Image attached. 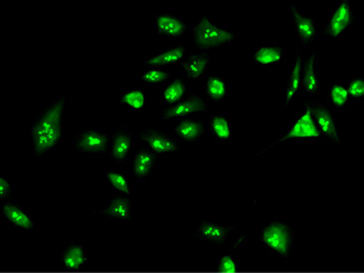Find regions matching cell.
<instances>
[{
    "instance_id": "1",
    "label": "cell",
    "mask_w": 364,
    "mask_h": 273,
    "mask_svg": "<svg viewBox=\"0 0 364 273\" xmlns=\"http://www.w3.org/2000/svg\"><path fill=\"white\" fill-rule=\"evenodd\" d=\"M67 99L58 96L46 106L35 118L30 136L33 144L34 157L39 159L48 155L58 147L64 138L62 126Z\"/></svg>"
},
{
    "instance_id": "2",
    "label": "cell",
    "mask_w": 364,
    "mask_h": 273,
    "mask_svg": "<svg viewBox=\"0 0 364 273\" xmlns=\"http://www.w3.org/2000/svg\"><path fill=\"white\" fill-rule=\"evenodd\" d=\"M236 32L226 24L219 23L209 16H202L193 29V42L198 48L227 47L235 41Z\"/></svg>"
},
{
    "instance_id": "3",
    "label": "cell",
    "mask_w": 364,
    "mask_h": 273,
    "mask_svg": "<svg viewBox=\"0 0 364 273\" xmlns=\"http://www.w3.org/2000/svg\"><path fill=\"white\" fill-rule=\"evenodd\" d=\"M287 140H323V135L316 128L315 119L311 114V103L304 104L303 109L296 113V118L289 124L288 130L284 135L269 144L268 147L259 154L265 153L269 148Z\"/></svg>"
},
{
    "instance_id": "4",
    "label": "cell",
    "mask_w": 364,
    "mask_h": 273,
    "mask_svg": "<svg viewBox=\"0 0 364 273\" xmlns=\"http://www.w3.org/2000/svg\"><path fill=\"white\" fill-rule=\"evenodd\" d=\"M294 235L295 233L287 223L275 221L262 230L260 242L272 252L287 257L293 248Z\"/></svg>"
},
{
    "instance_id": "5",
    "label": "cell",
    "mask_w": 364,
    "mask_h": 273,
    "mask_svg": "<svg viewBox=\"0 0 364 273\" xmlns=\"http://www.w3.org/2000/svg\"><path fill=\"white\" fill-rule=\"evenodd\" d=\"M72 144L81 155L103 156L109 148V134L103 128L86 129L75 134Z\"/></svg>"
},
{
    "instance_id": "6",
    "label": "cell",
    "mask_w": 364,
    "mask_h": 273,
    "mask_svg": "<svg viewBox=\"0 0 364 273\" xmlns=\"http://www.w3.org/2000/svg\"><path fill=\"white\" fill-rule=\"evenodd\" d=\"M355 20V12L350 4L346 0H341L333 5L326 17L323 31L328 36L340 39L350 28Z\"/></svg>"
},
{
    "instance_id": "7",
    "label": "cell",
    "mask_w": 364,
    "mask_h": 273,
    "mask_svg": "<svg viewBox=\"0 0 364 273\" xmlns=\"http://www.w3.org/2000/svg\"><path fill=\"white\" fill-rule=\"evenodd\" d=\"M139 138L156 156L174 155L181 147L178 139L161 128L144 129L139 134Z\"/></svg>"
},
{
    "instance_id": "8",
    "label": "cell",
    "mask_w": 364,
    "mask_h": 273,
    "mask_svg": "<svg viewBox=\"0 0 364 273\" xmlns=\"http://www.w3.org/2000/svg\"><path fill=\"white\" fill-rule=\"evenodd\" d=\"M151 24L154 33L164 39H179L188 31L186 19L168 10L154 15Z\"/></svg>"
},
{
    "instance_id": "9",
    "label": "cell",
    "mask_w": 364,
    "mask_h": 273,
    "mask_svg": "<svg viewBox=\"0 0 364 273\" xmlns=\"http://www.w3.org/2000/svg\"><path fill=\"white\" fill-rule=\"evenodd\" d=\"M207 113L205 101L197 96L191 94L186 99H182L178 104L169 106L161 111V116L164 121L168 119H183L192 118L197 114Z\"/></svg>"
},
{
    "instance_id": "10",
    "label": "cell",
    "mask_w": 364,
    "mask_h": 273,
    "mask_svg": "<svg viewBox=\"0 0 364 273\" xmlns=\"http://www.w3.org/2000/svg\"><path fill=\"white\" fill-rule=\"evenodd\" d=\"M311 114L315 119L316 128L323 139H328L331 143L340 144L341 138L338 126L333 118L331 108L321 103H311Z\"/></svg>"
},
{
    "instance_id": "11",
    "label": "cell",
    "mask_w": 364,
    "mask_h": 273,
    "mask_svg": "<svg viewBox=\"0 0 364 273\" xmlns=\"http://www.w3.org/2000/svg\"><path fill=\"white\" fill-rule=\"evenodd\" d=\"M230 91V82L223 74L218 72L207 74L202 81V96L207 101L213 103L225 101L229 98Z\"/></svg>"
},
{
    "instance_id": "12",
    "label": "cell",
    "mask_w": 364,
    "mask_h": 273,
    "mask_svg": "<svg viewBox=\"0 0 364 273\" xmlns=\"http://www.w3.org/2000/svg\"><path fill=\"white\" fill-rule=\"evenodd\" d=\"M291 13L299 41L304 45L315 41L318 34V24L315 17L306 13L296 4H291Z\"/></svg>"
},
{
    "instance_id": "13",
    "label": "cell",
    "mask_w": 364,
    "mask_h": 273,
    "mask_svg": "<svg viewBox=\"0 0 364 273\" xmlns=\"http://www.w3.org/2000/svg\"><path fill=\"white\" fill-rule=\"evenodd\" d=\"M286 51L278 42H268L255 49L251 59L262 69L270 68L286 61Z\"/></svg>"
},
{
    "instance_id": "14",
    "label": "cell",
    "mask_w": 364,
    "mask_h": 273,
    "mask_svg": "<svg viewBox=\"0 0 364 273\" xmlns=\"http://www.w3.org/2000/svg\"><path fill=\"white\" fill-rule=\"evenodd\" d=\"M2 217L10 225L22 230L34 228L35 223L32 213L23 206L14 201H5L1 205Z\"/></svg>"
},
{
    "instance_id": "15",
    "label": "cell",
    "mask_w": 364,
    "mask_h": 273,
    "mask_svg": "<svg viewBox=\"0 0 364 273\" xmlns=\"http://www.w3.org/2000/svg\"><path fill=\"white\" fill-rule=\"evenodd\" d=\"M318 94V77L316 67V55L311 53L301 61V83L299 94L303 96Z\"/></svg>"
},
{
    "instance_id": "16",
    "label": "cell",
    "mask_w": 364,
    "mask_h": 273,
    "mask_svg": "<svg viewBox=\"0 0 364 273\" xmlns=\"http://www.w3.org/2000/svg\"><path fill=\"white\" fill-rule=\"evenodd\" d=\"M133 135L129 133L126 124H122L114 133L111 157L116 163H124L133 152Z\"/></svg>"
},
{
    "instance_id": "17",
    "label": "cell",
    "mask_w": 364,
    "mask_h": 273,
    "mask_svg": "<svg viewBox=\"0 0 364 273\" xmlns=\"http://www.w3.org/2000/svg\"><path fill=\"white\" fill-rule=\"evenodd\" d=\"M186 50V45L176 44L164 49L156 56L146 57L144 59V64L148 68H163V67L178 64L183 59Z\"/></svg>"
},
{
    "instance_id": "18",
    "label": "cell",
    "mask_w": 364,
    "mask_h": 273,
    "mask_svg": "<svg viewBox=\"0 0 364 273\" xmlns=\"http://www.w3.org/2000/svg\"><path fill=\"white\" fill-rule=\"evenodd\" d=\"M212 60V56L207 53H194L187 56L182 61L181 69L184 77L189 81H197L204 78L207 65Z\"/></svg>"
},
{
    "instance_id": "19",
    "label": "cell",
    "mask_w": 364,
    "mask_h": 273,
    "mask_svg": "<svg viewBox=\"0 0 364 273\" xmlns=\"http://www.w3.org/2000/svg\"><path fill=\"white\" fill-rule=\"evenodd\" d=\"M133 207L134 203L127 196H117L112 199L107 207L98 208L95 212L103 213L107 217L121 222H128L131 220Z\"/></svg>"
},
{
    "instance_id": "20",
    "label": "cell",
    "mask_w": 364,
    "mask_h": 273,
    "mask_svg": "<svg viewBox=\"0 0 364 273\" xmlns=\"http://www.w3.org/2000/svg\"><path fill=\"white\" fill-rule=\"evenodd\" d=\"M159 156L153 151L144 147L134 153L132 174L138 179L148 178L153 175L154 168L158 162Z\"/></svg>"
},
{
    "instance_id": "21",
    "label": "cell",
    "mask_w": 364,
    "mask_h": 273,
    "mask_svg": "<svg viewBox=\"0 0 364 273\" xmlns=\"http://www.w3.org/2000/svg\"><path fill=\"white\" fill-rule=\"evenodd\" d=\"M231 228L225 227L222 223L211 222V221L202 218L200 225L197 228L194 237L201 238L207 243L219 245L225 240L227 233Z\"/></svg>"
},
{
    "instance_id": "22",
    "label": "cell",
    "mask_w": 364,
    "mask_h": 273,
    "mask_svg": "<svg viewBox=\"0 0 364 273\" xmlns=\"http://www.w3.org/2000/svg\"><path fill=\"white\" fill-rule=\"evenodd\" d=\"M174 133L182 141H194L203 136L206 128L202 119L187 118L181 119L173 128Z\"/></svg>"
},
{
    "instance_id": "23",
    "label": "cell",
    "mask_w": 364,
    "mask_h": 273,
    "mask_svg": "<svg viewBox=\"0 0 364 273\" xmlns=\"http://www.w3.org/2000/svg\"><path fill=\"white\" fill-rule=\"evenodd\" d=\"M62 262L66 272H78L88 262L83 245L80 243L70 245L61 255Z\"/></svg>"
},
{
    "instance_id": "24",
    "label": "cell",
    "mask_w": 364,
    "mask_h": 273,
    "mask_svg": "<svg viewBox=\"0 0 364 273\" xmlns=\"http://www.w3.org/2000/svg\"><path fill=\"white\" fill-rule=\"evenodd\" d=\"M326 101L328 106L336 109H346L350 108L351 101L348 94V87L345 81L331 82L326 93Z\"/></svg>"
},
{
    "instance_id": "25",
    "label": "cell",
    "mask_w": 364,
    "mask_h": 273,
    "mask_svg": "<svg viewBox=\"0 0 364 273\" xmlns=\"http://www.w3.org/2000/svg\"><path fill=\"white\" fill-rule=\"evenodd\" d=\"M209 128L219 143H228L231 139V121L228 114L214 113L209 116Z\"/></svg>"
},
{
    "instance_id": "26",
    "label": "cell",
    "mask_w": 364,
    "mask_h": 273,
    "mask_svg": "<svg viewBox=\"0 0 364 273\" xmlns=\"http://www.w3.org/2000/svg\"><path fill=\"white\" fill-rule=\"evenodd\" d=\"M186 83L182 78L171 79L168 84H164L159 93V101L166 106H173L183 99L186 93Z\"/></svg>"
},
{
    "instance_id": "27",
    "label": "cell",
    "mask_w": 364,
    "mask_h": 273,
    "mask_svg": "<svg viewBox=\"0 0 364 273\" xmlns=\"http://www.w3.org/2000/svg\"><path fill=\"white\" fill-rule=\"evenodd\" d=\"M119 99L121 103L131 111H143L151 103L149 94L141 88L123 89Z\"/></svg>"
},
{
    "instance_id": "28",
    "label": "cell",
    "mask_w": 364,
    "mask_h": 273,
    "mask_svg": "<svg viewBox=\"0 0 364 273\" xmlns=\"http://www.w3.org/2000/svg\"><path fill=\"white\" fill-rule=\"evenodd\" d=\"M301 56L296 54L295 61L288 71V83H287L286 99L284 108H288L295 99L296 94L299 93L301 83Z\"/></svg>"
},
{
    "instance_id": "29",
    "label": "cell",
    "mask_w": 364,
    "mask_h": 273,
    "mask_svg": "<svg viewBox=\"0 0 364 273\" xmlns=\"http://www.w3.org/2000/svg\"><path fill=\"white\" fill-rule=\"evenodd\" d=\"M107 181L111 187L116 190L117 192L122 194V196L133 195L134 188L129 183L128 176L118 168H108L105 173Z\"/></svg>"
},
{
    "instance_id": "30",
    "label": "cell",
    "mask_w": 364,
    "mask_h": 273,
    "mask_svg": "<svg viewBox=\"0 0 364 273\" xmlns=\"http://www.w3.org/2000/svg\"><path fill=\"white\" fill-rule=\"evenodd\" d=\"M173 78V73L163 68H148L139 74L141 83L151 87H164Z\"/></svg>"
},
{
    "instance_id": "31",
    "label": "cell",
    "mask_w": 364,
    "mask_h": 273,
    "mask_svg": "<svg viewBox=\"0 0 364 273\" xmlns=\"http://www.w3.org/2000/svg\"><path fill=\"white\" fill-rule=\"evenodd\" d=\"M351 101L363 103L364 101V79L361 74H353L346 83Z\"/></svg>"
},
{
    "instance_id": "32",
    "label": "cell",
    "mask_w": 364,
    "mask_h": 273,
    "mask_svg": "<svg viewBox=\"0 0 364 273\" xmlns=\"http://www.w3.org/2000/svg\"><path fill=\"white\" fill-rule=\"evenodd\" d=\"M217 270L221 273L237 272L238 265H237L236 257L232 255H222L220 260H219L218 265H217Z\"/></svg>"
},
{
    "instance_id": "33",
    "label": "cell",
    "mask_w": 364,
    "mask_h": 273,
    "mask_svg": "<svg viewBox=\"0 0 364 273\" xmlns=\"http://www.w3.org/2000/svg\"><path fill=\"white\" fill-rule=\"evenodd\" d=\"M14 188V184L9 180V177H5V176L0 177V199L2 202L9 200Z\"/></svg>"
}]
</instances>
